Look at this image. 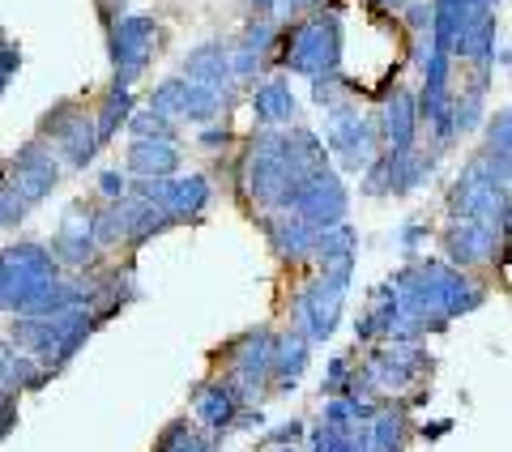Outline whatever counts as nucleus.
Masks as SVG:
<instances>
[{
	"instance_id": "nucleus-1",
	"label": "nucleus",
	"mask_w": 512,
	"mask_h": 452,
	"mask_svg": "<svg viewBox=\"0 0 512 452\" xmlns=\"http://www.w3.org/2000/svg\"><path fill=\"white\" fill-rule=\"evenodd\" d=\"M380 5H384V9H397V5H402V0H380Z\"/></svg>"
}]
</instances>
